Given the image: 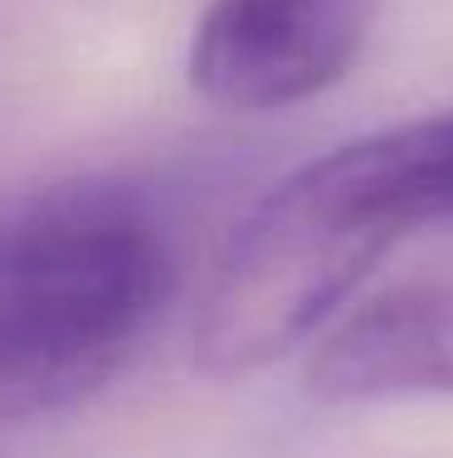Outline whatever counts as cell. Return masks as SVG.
<instances>
[{
	"label": "cell",
	"instance_id": "obj_4",
	"mask_svg": "<svg viewBox=\"0 0 453 458\" xmlns=\"http://www.w3.org/2000/svg\"><path fill=\"white\" fill-rule=\"evenodd\" d=\"M322 405H395L453 395V283H400L347 312L307 356Z\"/></svg>",
	"mask_w": 453,
	"mask_h": 458
},
{
	"label": "cell",
	"instance_id": "obj_3",
	"mask_svg": "<svg viewBox=\"0 0 453 458\" xmlns=\"http://www.w3.org/2000/svg\"><path fill=\"white\" fill-rule=\"evenodd\" d=\"M365 0H210L190 35V89L224 113H283L361 59Z\"/></svg>",
	"mask_w": 453,
	"mask_h": 458
},
{
	"label": "cell",
	"instance_id": "obj_1",
	"mask_svg": "<svg viewBox=\"0 0 453 458\" xmlns=\"http://www.w3.org/2000/svg\"><path fill=\"white\" fill-rule=\"evenodd\" d=\"M176 288L156 220L69 191L0 220V420L69 410L127 370Z\"/></svg>",
	"mask_w": 453,
	"mask_h": 458
},
{
	"label": "cell",
	"instance_id": "obj_2",
	"mask_svg": "<svg viewBox=\"0 0 453 458\" xmlns=\"http://www.w3.org/2000/svg\"><path fill=\"white\" fill-rule=\"evenodd\" d=\"M395 244L327 151L302 161L224 239L196 312V370L244 380L283 361Z\"/></svg>",
	"mask_w": 453,
	"mask_h": 458
},
{
	"label": "cell",
	"instance_id": "obj_5",
	"mask_svg": "<svg viewBox=\"0 0 453 458\" xmlns=\"http://www.w3.org/2000/svg\"><path fill=\"white\" fill-rule=\"evenodd\" d=\"M331 161L395 239L453 220V113H429L331 147Z\"/></svg>",
	"mask_w": 453,
	"mask_h": 458
}]
</instances>
